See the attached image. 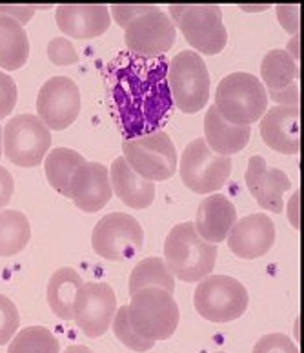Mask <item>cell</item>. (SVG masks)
<instances>
[{"instance_id":"ee69618b","label":"cell","mask_w":304,"mask_h":353,"mask_svg":"<svg viewBox=\"0 0 304 353\" xmlns=\"http://www.w3.org/2000/svg\"><path fill=\"white\" fill-rule=\"evenodd\" d=\"M299 323H301V319L297 317L295 319V326H294V333H295V341H301L299 339Z\"/></svg>"},{"instance_id":"4dcf8cb0","label":"cell","mask_w":304,"mask_h":353,"mask_svg":"<svg viewBox=\"0 0 304 353\" xmlns=\"http://www.w3.org/2000/svg\"><path fill=\"white\" fill-rule=\"evenodd\" d=\"M21 326V313L10 297L0 293V346L10 343Z\"/></svg>"},{"instance_id":"74e56055","label":"cell","mask_w":304,"mask_h":353,"mask_svg":"<svg viewBox=\"0 0 304 353\" xmlns=\"http://www.w3.org/2000/svg\"><path fill=\"white\" fill-rule=\"evenodd\" d=\"M35 11L37 6H0V15L11 17L17 22H21L22 26L31 21V17L35 15Z\"/></svg>"},{"instance_id":"b9f144b4","label":"cell","mask_w":304,"mask_h":353,"mask_svg":"<svg viewBox=\"0 0 304 353\" xmlns=\"http://www.w3.org/2000/svg\"><path fill=\"white\" fill-rule=\"evenodd\" d=\"M62 353H93V350L82 346V344H73V346H68Z\"/></svg>"},{"instance_id":"bcb514c9","label":"cell","mask_w":304,"mask_h":353,"mask_svg":"<svg viewBox=\"0 0 304 353\" xmlns=\"http://www.w3.org/2000/svg\"><path fill=\"white\" fill-rule=\"evenodd\" d=\"M217 353H226V352H217Z\"/></svg>"},{"instance_id":"7c38bea8","label":"cell","mask_w":304,"mask_h":353,"mask_svg":"<svg viewBox=\"0 0 304 353\" xmlns=\"http://www.w3.org/2000/svg\"><path fill=\"white\" fill-rule=\"evenodd\" d=\"M117 312V295L106 283H84L73 303V321L88 337H102Z\"/></svg>"},{"instance_id":"ab89813d","label":"cell","mask_w":304,"mask_h":353,"mask_svg":"<svg viewBox=\"0 0 304 353\" xmlns=\"http://www.w3.org/2000/svg\"><path fill=\"white\" fill-rule=\"evenodd\" d=\"M286 213H288L292 226L299 228V192L292 193V199H290L288 206H286Z\"/></svg>"},{"instance_id":"cb8c5ba5","label":"cell","mask_w":304,"mask_h":353,"mask_svg":"<svg viewBox=\"0 0 304 353\" xmlns=\"http://www.w3.org/2000/svg\"><path fill=\"white\" fill-rule=\"evenodd\" d=\"M30 57V39L24 26L11 17L0 15V68L19 70Z\"/></svg>"},{"instance_id":"5bb4252c","label":"cell","mask_w":304,"mask_h":353,"mask_svg":"<svg viewBox=\"0 0 304 353\" xmlns=\"http://www.w3.org/2000/svg\"><path fill=\"white\" fill-rule=\"evenodd\" d=\"M81 104V90L75 81L64 75L51 77L42 84L37 95V117L50 130H64L77 121Z\"/></svg>"},{"instance_id":"d6a6232c","label":"cell","mask_w":304,"mask_h":353,"mask_svg":"<svg viewBox=\"0 0 304 353\" xmlns=\"http://www.w3.org/2000/svg\"><path fill=\"white\" fill-rule=\"evenodd\" d=\"M48 57H50L51 62H55L59 66L75 64L79 61V53H77L75 46L71 44L66 37L51 39L50 44H48Z\"/></svg>"},{"instance_id":"60d3db41","label":"cell","mask_w":304,"mask_h":353,"mask_svg":"<svg viewBox=\"0 0 304 353\" xmlns=\"http://www.w3.org/2000/svg\"><path fill=\"white\" fill-rule=\"evenodd\" d=\"M286 51H288L290 57H292L295 62H299V35H294L290 39L288 46H286Z\"/></svg>"},{"instance_id":"f546056e","label":"cell","mask_w":304,"mask_h":353,"mask_svg":"<svg viewBox=\"0 0 304 353\" xmlns=\"http://www.w3.org/2000/svg\"><path fill=\"white\" fill-rule=\"evenodd\" d=\"M112 326L119 341H121L126 348L133 350V352H148V350H152L153 346H155V341L141 337V335L133 330L132 323H130V317H128L126 304L121 306V308H117Z\"/></svg>"},{"instance_id":"9a60e30c","label":"cell","mask_w":304,"mask_h":353,"mask_svg":"<svg viewBox=\"0 0 304 353\" xmlns=\"http://www.w3.org/2000/svg\"><path fill=\"white\" fill-rule=\"evenodd\" d=\"M226 239L230 250L237 257H263L275 243V224L266 213H252L235 221Z\"/></svg>"},{"instance_id":"d4e9b609","label":"cell","mask_w":304,"mask_h":353,"mask_svg":"<svg viewBox=\"0 0 304 353\" xmlns=\"http://www.w3.org/2000/svg\"><path fill=\"white\" fill-rule=\"evenodd\" d=\"M86 159L75 150L70 148H53L44 157V170H46L48 182L57 192L70 197V182L75 170L84 164Z\"/></svg>"},{"instance_id":"e575fe53","label":"cell","mask_w":304,"mask_h":353,"mask_svg":"<svg viewBox=\"0 0 304 353\" xmlns=\"http://www.w3.org/2000/svg\"><path fill=\"white\" fill-rule=\"evenodd\" d=\"M157 6L150 4H121V6H112L110 10V15H113V19L117 21L119 26L126 28L128 22H132L133 19L144 15L148 11H153Z\"/></svg>"},{"instance_id":"52a82bcc","label":"cell","mask_w":304,"mask_h":353,"mask_svg":"<svg viewBox=\"0 0 304 353\" xmlns=\"http://www.w3.org/2000/svg\"><path fill=\"white\" fill-rule=\"evenodd\" d=\"M168 86L173 104L184 113L203 110L210 99V73L197 51H179L168 61Z\"/></svg>"},{"instance_id":"f1b7e54d","label":"cell","mask_w":304,"mask_h":353,"mask_svg":"<svg viewBox=\"0 0 304 353\" xmlns=\"http://www.w3.org/2000/svg\"><path fill=\"white\" fill-rule=\"evenodd\" d=\"M8 353H61V344L44 326H28L11 339Z\"/></svg>"},{"instance_id":"7402d4cb","label":"cell","mask_w":304,"mask_h":353,"mask_svg":"<svg viewBox=\"0 0 304 353\" xmlns=\"http://www.w3.org/2000/svg\"><path fill=\"white\" fill-rule=\"evenodd\" d=\"M252 135L250 126H235L224 121L217 108L210 106L204 115V141L217 155L230 157L246 148Z\"/></svg>"},{"instance_id":"8fae6325","label":"cell","mask_w":304,"mask_h":353,"mask_svg":"<svg viewBox=\"0 0 304 353\" xmlns=\"http://www.w3.org/2000/svg\"><path fill=\"white\" fill-rule=\"evenodd\" d=\"M144 243V230L133 215L122 212L108 213L97 222L92 233V246L101 257L128 261L135 257Z\"/></svg>"},{"instance_id":"836d02e7","label":"cell","mask_w":304,"mask_h":353,"mask_svg":"<svg viewBox=\"0 0 304 353\" xmlns=\"http://www.w3.org/2000/svg\"><path fill=\"white\" fill-rule=\"evenodd\" d=\"M17 104V84L8 73L0 71V119L10 115Z\"/></svg>"},{"instance_id":"6da1fadb","label":"cell","mask_w":304,"mask_h":353,"mask_svg":"<svg viewBox=\"0 0 304 353\" xmlns=\"http://www.w3.org/2000/svg\"><path fill=\"white\" fill-rule=\"evenodd\" d=\"M112 99L126 141L157 132L173 108L166 57H124L112 75Z\"/></svg>"},{"instance_id":"7a4b0ae2","label":"cell","mask_w":304,"mask_h":353,"mask_svg":"<svg viewBox=\"0 0 304 353\" xmlns=\"http://www.w3.org/2000/svg\"><path fill=\"white\" fill-rule=\"evenodd\" d=\"M217 244L206 243L193 222H179L164 241V263L173 277L184 283H199L213 272L217 261Z\"/></svg>"},{"instance_id":"5b68a950","label":"cell","mask_w":304,"mask_h":353,"mask_svg":"<svg viewBox=\"0 0 304 353\" xmlns=\"http://www.w3.org/2000/svg\"><path fill=\"white\" fill-rule=\"evenodd\" d=\"M170 19L183 31L197 53L217 55L228 44V30L223 22V11L215 4L170 6ZM193 50V51H195Z\"/></svg>"},{"instance_id":"7bdbcfd3","label":"cell","mask_w":304,"mask_h":353,"mask_svg":"<svg viewBox=\"0 0 304 353\" xmlns=\"http://www.w3.org/2000/svg\"><path fill=\"white\" fill-rule=\"evenodd\" d=\"M268 4H261V6H241V10L243 11H264L268 10Z\"/></svg>"},{"instance_id":"2e32d148","label":"cell","mask_w":304,"mask_h":353,"mask_svg":"<svg viewBox=\"0 0 304 353\" xmlns=\"http://www.w3.org/2000/svg\"><path fill=\"white\" fill-rule=\"evenodd\" d=\"M244 181H246L250 193L254 195V199L261 206L274 213L283 212V195L292 186L290 176L283 170L270 168L264 157L252 155L248 159Z\"/></svg>"},{"instance_id":"ba28073f","label":"cell","mask_w":304,"mask_h":353,"mask_svg":"<svg viewBox=\"0 0 304 353\" xmlns=\"http://www.w3.org/2000/svg\"><path fill=\"white\" fill-rule=\"evenodd\" d=\"M50 148V128L33 113H21L6 122L2 130V150L17 166H39Z\"/></svg>"},{"instance_id":"3957f363","label":"cell","mask_w":304,"mask_h":353,"mask_svg":"<svg viewBox=\"0 0 304 353\" xmlns=\"http://www.w3.org/2000/svg\"><path fill=\"white\" fill-rule=\"evenodd\" d=\"M215 108L230 124L252 126L268 110L266 88L254 73L234 71L219 82L215 91Z\"/></svg>"},{"instance_id":"ac0fdd59","label":"cell","mask_w":304,"mask_h":353,"mask_svg":"<svg viewBox=\"0 0 304 353\" xmlns=\"http://www.w3.org/2000/svg\"><path fill=\"white\" fill-rule=\"evenodd\" d=\"M261 137L275 152L299 153V106H274L264 111Z\"/></svg>"},{"instance_id":"603a6c76","label":"cell","mask_w":304,"mask_h":353,"mask_svg":"<svg viewBox=\"0 0 304 353\" xmlns=\"http://www.w3.org/2000/svg\"><path fill=\"white\" fill-rule=\"evenodd\" d=\"M82 277L70 266L59 268L48 283V304L62 321L73 319V303L82 286Z\"/></svg>"},{"instance_id":"4fadbf2b","label":"cell","mask_w":304,"mask_h":353,"mask_svg":"<svg viewBox=\"0 0 304 353\" xmlns=\"http://www.w3.org/2000/svg\"><path fill=\"white\" fill-rule=\"evenodd\" d=\"M177 28L166 11L155 8L144 15L133 19L124 28V41L130 51L137 57L153 59L166 53L175 42Z\"/></svg>"},{"instance_id":"44dd1931","label":"cell","mask_w":304,"mask_h":353,"mask_svg":"<svg viewBox=\"0 0 304 353\" xmlns=\"http://www.w3.org/2000/svg\"><path fill=\"white\" fill-rule=\"evenodd\" d=\"M110 182H112L113 193L126 206L144 210L155 201V182L139 175L122 155L113 161Z\"/></svg>"},{"instance_id":"484cf974","label":"cell","mask_w":304,"mask_h":353,"mask_svg":"<svg viewBox=\"0 0 304 353\" xmlns=\"http://www.w3.org/2000/svg\"><path fill=\"white\" fill-rule=\"evenodd\" d=\"M261 79L264 88L283 90L299 81V66L286 50H270L261 62Z\"/></svg>"},{"instance_id":"d590c367","label":"cell","mask_w":304,"mask_h":353,"mask_svg":"<svg viewBox=\"0 0 304 353\" xmlns=\"http://www.w3.org/2000/svg\"><path fill=\"white\" fill-rule=\"evenodd\" d=\"M279 22L284 30L292 33V35H299V13L301 6L299 4H277L275 8Z\"/></svg>"},{"instance_id":"277c9868","label":"cell","mask_w":304,"mask_h":353,"mask_svg":"<svg viewBox=\"0 0 304 353\" xmlns=\"http://www.w3.org/2000/svg\"><path fill=\"white\" fill-rule=\"evenodd\" d=\"M128 317L133 330L144 339L166 341L175 333L181 321L177 301L163 288H142L132 293Z\"/></svg>"},{"instance_id":"f35d334b","label":"cell","mask_w":304,"mask_h":353,"mask_svg":"<svg viewBox=\"0 0 304 353\" xmlns=\"http://www.w3.org/2000/svg\"><path fill=\"white\" fill-rule=\"evenodd\" d=\"M15 192V181L4 166H0V210L10 204Z\"/></svg>"},{"instance_id":"30bf717a","label":"cell","mask_w":304,"mask_h":353,"mask_svg":"<svg viewBox=\"0 0 304 353\" xmlns=\"http://www.w3.org/2000/svg\"><path fill=\"white\" fill-rule=\"evenodd\" d=\"M232 159L217 155L210 150L204 137H197L186 144L181 157V176L192 192L213 193L224 186L232 175Z\"/></svg>"},{"instance_id":"e0dca14e","label":"cell","mask_w":304,"mask_h":353,"mask_svg":"<svg viewBox=\"0 0 304 353\" xmlns=\"http://www.w3.org/2000/svg\"><path fill=\"white\" fill-rule=\"evenodd\" d=\"M110 170L101 162H84L70 182V197L82 212L93 213L106 206L113 195Z\"/></svg>"},{"instance_id":"1f68e13d","label":"cell","mask_w":304,"mask_h":353,"mask_svg":"<svg viewBox=\"0 0 304 353\" xmlns=\"http://www.w3.org/2000/svg\"><path fill=\"white\" fill-rule=\"evenodd\" d=\"M252 353H299V348L284 333H266L257 339Z\"/></svg>"},{"instance_id":"4316f807","label":"cell","mask_w":304,"mask_h":353,"mask_svg":"<svg viewBox=\"0 0 304 353\" xmlns=\"http://www.w3.org/2000/svg\"><path fill=\"white\" fill-rule=\"evenodd\" d=\"M31 239L30 221L19 210H0V257L22 252Z\"/></svg>"},{"instance_id":"d6986e66","label":"cell","mask_w":304,"mask_h":353,"mask_svg":"<svg viewBox=\"0 0 304 353\" xmlns=\"http://www.w3.org/2000/svg\"><path fill=\"white\" fill-rule=\"evenodd\" d=\"M55 17L59 28L75 39L99 37L112 24L110 8L104 4H61Z\"/></svg>"},{"instance_id":"ffe728a7","label":"cell","mask_w":304,"mask_h":353,"mask_svg":"<svg viewBox=\"0 0 304 353\" xmlns=\"http://www.w3.org/2000/svg\"><path fill=\"white\" fill-rule=\"evenodd\" d=\"M237 221L234 202L223 193H210L197 208L195 230L210 244L223 243L232 226Z\"/></svg>"},{"instance_id":"83f0119b","label":"cell","mask_w":304,"mask_h":353,"mask_svg":"<svg viewBox=\"0 0 304 353\" xmlns=\"http://www.w3.org/2000/svg\"><path fill=\"white\" fill-rule=\"evenodd\" d=\"M163 288L173 295L175 292V277L168 270L164 259L146 257L133 268L130 275V295L142 288Z\"/></svg>"},{"instance_id":"9c48e42d","label":"cell","mask_w":304,"mask_h":353,"mask_svg":"<svg viewBox=\"0 0 304 353\" xmlns=\"http://www.w3.org/2000/svg\"><path fill=\"white\" fill-rule=\"evenodd\" d=\"M122 152L128 164L152 182L166 181L177 170V150L172 137L163 130L137 139H124Z\"/></svg>"},{"instance_id":"8992f818","label":"cell","mask_w":304,"mask_h":353,"mask_svg":"<svg viewBox=\"0 0 304 353\" xmlns=\"http://www.w3.org/2000/svg\"><path fill=\"white\" fill-rule=\"evenodd\" d=\"M248 303L246 286L230 275H208L193 292L195 310L210 323L223 324L243 317Z\"/></svg>"},{"instance_id":"f6af8a7d","label":"cell","mask_w":304,"mask_h":353,"mask_svg":"<svg viewBox=\"0 0 304 353\" xmlns=\"http://www.w3.org/2000/svg\"><path fill=\"white\" fill-rule=\"evenodd\" d=\"M0 155H2V128H0Z\"/></svg>"},{"instance_id":"8d00e7d4","label":"cell","mask_w":304,"mask_h":353,"mask_svg":"<svg viewBox=\"0 0 304 353\" xmlns=\"http://www.w3.org/2000/svg\"><path fill=\"white\" fill-rule=\"evenodd\" d=\"M266 95L272 97L279 106H299V82H294L283 90H266Z\"/></svg>"}]
</instances>
